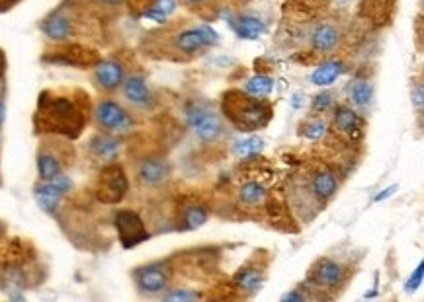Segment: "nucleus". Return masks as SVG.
I'll use <instances>...</instances> for the list:
<instances>
[{
	"label": "nucleus",
	"instance_id": "f8f14e48",
	"mask_svg": "<svg viewBox=\"0 0 424 302\" xmlns=\"http://www.w3.org/2000/svg\"><path fill=\"white\" fill-rule=\"evenodd\" d=\"M41 32L45 37H49L51 41H65L72 34V24L69 18L63 12H53L49 18H45L41 24Z\"/></svg>",
	"mask_w": 424,
	"mask_h": 302
},
{
	"label": "nucleus",
	"instance_id": "7ed1b4c3",
	"mask_svg": "<svg viewBox=\"0 0 424 302\" xmlns=\"http://www.w3.org/2000/svg\"><path fill=\"white\" fill-rule=\"evenodd\" d=\"M186 117H188V125L203 143H213L223 135V123L219 115L207 110L205 105L192 104L186 112Z\"/></svg>",
	"mask_w": 424,
	"mask_h": 302
},
{
	"label": "nucleus",
	"instance_id": "f3484780",
	"mask_svg": "<svg viewBox=\"0 0 424 302\" xmlns=\"http://www.w3.org/2000/svg\"><path fill=\"white\" fill-rule=\"evenodd\" d=\"M311 41H313V47L317 51H330L340 41V32H338V27L330 26V24H321V26L315 27V32L311 35Z\"/></svg>",
	"mask_w": 424,
	"mask_h": 302
},
{
	"label": "nucleus",
	"instance_id": "dca6fc26",
	"mask_svg": "<svg viewBox=\"0 0 424 302\" xmlns=\"http://www.w3.org/2000/svg\"><path fill=\"white\" fill-rule=\"evenodd\" d=\"M90 150L100 160L112 162L117 156V152H120V140L112 137V135H96L90 140Z\"/></svg>",
	"mask_w": 424,
	"mask_h": 302
},
{
	"label": "nucleus",
	"instance_id": "ddd939ff",
	"mask_svg": "<svg viewBox=\"0 0 424 302\" xmlns=\"http://www.w3.org/2000/svg\"><path fill=\"white\" fill-rule=\"evenodd\" d=\"M313 277H315L317 285H323L325 289H335L342 283L345 269L333 259H323V261H319L317 269L313 271Z\"/></svg>",
	"mask_w": 424,
	"mask_h": 302
},
{
	"label": "nucleus",
	"instance_id": "c85d7f7f",
	"mask_svg": "<svg viewBox=\"0 0 424 302\" xmlns=\"http://www.w3.org/2000/svg\"><path fill=\"white\" fill-rule=\"evenodd\" d=\"M330 105H333V96L327 92L313 98V112H327Z\"/></svg>",
	"mask_w": 424,
	"mask_h": 302
},
{
	"label": "nucleus",
	"instance_id": "aec40b11",
	"mask_svg": "<svg viewBox=\"0 0 424 302\" xmlns=\"http://www.w3.org/2000/svg\"><path fill=\"white\" fill-rule=\"evenodd\" d=\"M342 70H345V65L340 60H327L311 74V82L315 86H328L342 74Z\"/></svg>",
	"mask_w": 424,
	"mask_h": 302
},
{
	"label": "nucleus",
	"instance_id": "a878e982",
	"mask_svg": "<svg viewBox=\"0 0 424 302\" xmlns=\"http://www.w3.org/2000/svg\"><path fill=\"white\" fill-rule=\"evenodd\" d=\"M207 223V211L203 207H188L184 213V228L194 230Z\"/></svg>",
	"mask_w": 424,
	"mask_h": 302
},
{
	"label": "nucleus",
	"instance_id": "39448f33",
	"mask_svg": "<svg viewBox=\"0 0 424 302\" xmlns=\"http://www.w3.org/2000/svg\"><path fill=\"white\" fill-rule=\"evenodd\" d=\"M94 119L108 133H124L131 125L129 113L125 112L124 107L117 104V102H114V100H102L96 105Z\"/></svg>",
	"mask_w": 424,
	"mask_h": 302
},
{
	"label": "nucleus",
	"instance_id": "423d86ee",
	"mask_svg": "<svg viewBox=\"0 0 424 302\" xmlns=\"http://www.w3.org/2000/svg\"><path fill=\"white\" fill-rule=\"evenodd\" d=\"M115 228H117L120 240H122L125 248L137 246V244H141V242L149 238V232L145 230L143 221L133 211H120L115 215Z\"/></svg>",
	"mask_w": 424,
	"mask_h": 302
},
{
	"label": "nucleus",
	"instance_id": "9d476101",
	"mask_svg": "<svg viewBox=\"0 0 424 302\" xmlns=\"http://www.w3.org/2000/svg\"><path fill=\"white\" fill-rule=\"evenodd\" d=\"M135 283L143 293L157 294L167 289L168 275L165 268H160V265H147V268L135 271Z\"/></svg>",
	"mask_w": 424,
	"mask_h": 302
},
{
	"label": "nucleus",
	"instance_id": "cd10ccee",
	"mask_svg": "<svg viewBox=\"0 0 424 302\" xmlns=\"http://www.w3.org/2000/svg\"><path fill=\"white\" fill-rule=\"evenodd\" d=\"M325 131H327V125H325V121H309L305 127H303V137H307V138H313V140H317V138L321 137H325Z\"/></svg>",
	"mask_w": 424,
	"mask_h": 302
},
{
	"label": "nucleus",
	"instance_id": "f03ea898",
	"mask_svg": "<svg viewBox=\"0 0 424 302\" xmlns=\"http://www.w3.org/2000/svg\"><path fill=\"white\" fill-rule=\"evenodd\" d=\"M229 102V107L225 105V113L229 115V119L239 127L240 131H257L264 127L266 123L272 117V107L264 102L250 100V98H240L237 102Z\"/></svg>",
	"mask_w": 424,
	"mask_h": 302
},
{
	"label": "nucleus",
	"instance_id": "393cba45",
	"mask_svg": "<svg viewBox=\"0 0 424 302\" xmlns=\"http://www.w3.org/2000/svg\"><path fill=\"white\" fill-rule=\"evenodd\" d=\"M247 92L255 98H264L272 92V78L257 74L247 82Z\"/></svg>",
	"mask_w": 424,
	"mask_h": 302
},
{
	"label": "nucleus",
	"instance_id": "9b49d317",
	"mask_svg": "<svg viewBox=\"0 0 424 302\" xmlns=\"http://www.w3.org/2000/svg\"><path fill=\"white\" fill-rule=\"evenodd\" d=\"M137 176L139 180L145 183V185H160L168 180L170 176V168L165 160L160 158H147L139 164V170H137Z\"/></svg>",
	"mask_w": 424,
	"mask_h": 302
},
{
	"label": "nucleus",
	"instance_id": "6e6552de",
	"mask_svg": "<svg viewBox=\"0 0 424 302\" xmlns=\"http://www.w3.org/2000/svg\"><path fill=\"white\" fill-rule=\"evenodd\" d=\"M217 41V34L213 32L212 27L202 26V27H192V29H186V32H180L174 39V45L182 53H192L202 51L203 47L212 45Z\"/></svg>",
	"mask_w": 424,
	"mask_h": 302
},
{
	"label": "nucleus",
	"instance_id": "20e7f679",
	"mask_svg": "<svg viewBox=\"0 0 424 302\" xmlns=\"http://www.w3.org/2000/svg\"><path fill=\"white\" fill-rule=\"evenodd\" d=\"M72 188L71 178L59 173L53 180L41 181L39 185H36L34 190V195H36V201L39 207L44 209L45 213H55L59 203H61L63 195Z\"/></svg>",
	"mask_w": 424,
	"mask_h": 302
},
{
	"label": "nucleus",
	"instance_id": "c756f323",
	"mask_svg": "<svg viewBox=\"0 0 424 302\" xmlns=\"http://www.w3.org/2000/svg\"><path fill=\"white\" fill-rule=\"evenodd\" d=\"M195 298H200V294L190 293V291H180V289H176V291H170L168 294H165V301L186 302V301H195Z\"/></svg>",
	"mask_w": 424,
	"mask_h": 302
},
{
	"label": "nucleus",
	"instance_id": "4be33fe9",
	"mask_svg": "<svg viewBox=\"0 0 424 302\" xmlns=\"http://www.w3.org/2000/svg\"><path fill=\"white\" fill-rule=\"evenodd\" d=\"M235 285L239 289H245V291H257L262 285V275H260L258 269H240L239 273L235 275Z\"/></svg>",
	"mask_w": 424,
	"mask_h": 302
},
{
	"label": "nucleus",
	"instance_id": "5701e85b",
	"mask_svg": "<svg viewBox=\"0 0 424 302\" xmlns=\"http://www.w3.org/2000/svg\"><path fill=\"white\" fill-rule=\"evenodd\" d=\"M239 197L243 203L247 205H260L266 199V190L260 185V183H255V181H248L245 183L239 191Z\"/></svg>",
	"mask_w": 424,
	"mask_h": 302
},
{
	"label": "nucleus",
	"instance_id": "b1692460",
	"mask_svg": "<svg viewBox=\"0 0 424 302\" xmlns=\"http://www.w3.org/2000/svg\"><path fill=\"white\" fill-rule=\"evenodd\" d=\"M371 96H373V88L368 80H356L350 88V98L358 107H364L371 102Z\"/></svg>",
	"mask_w": 424,
	"mask_h": 302
},
{
	"label": "nucleus",
	"instance_id": "a211bd4d",
	"mask_svg": "<svg viewBox=\"0 0 424 302\" xmlns=\"http://www.w3.org/2000/svg\"><path fill=\"white\" fill-rule=\"evenodd\" d=\"M311 190L319 201H328L338 191V180L333 172H319L311 181Z\"/></svg>",
	"mask_w": 424,
	"mask_h": 302
},
{
	"label": "nucleus",
	"instance_id": "2eb2a0df",
	"mask_svg": "<svg viewBox=\"0 0 424 302\" xmlns=\"http://www.w3.org/2000/svg\"><path fill=\"white\" fill-rule=\"evenodd\" d=\"M335 127L342 135H348V137H356L360 135V129H362V119L360 115L346 107V105H338L335 112Z\"/></svg>",
	"mask_w": 424,
	"mask_h": 302
},
{
	"label": "nucleus",
	"instance_id": "c9c22d12",
	"mask_svg": "<svg viewBox=\"0 0 424 302\" xmlns=\"http://www.w3.org/2000/svg\"><path fill=\"white\" fill-rule=\"evenodd\" d=\"M100 4H104V6H120V4H124L125 0H98Z\"/></svg>",
	"mask_w": 424,
	"mask_h": 302
},
{
	"label": "nucleus",
	"instance_id": "e433bc0d",
	"mask_svg": "<svg viewBox=\"0 0 424 302\" xmlns=\"http://www.w3.org/2000/svg\"><path fill=\"white\" fill-rule=\"evenodd\" d=\"M395 190H397V188L393 185V188H389V190L381 191V195H378V197H375V201H381V199H387L389 195H391V193H393V191H395Z\"/></svg>",
	"mask_w": 424,
	"mask_h": 302
},
{
	"label": "nucleus",
	"instance_id": "2f4dec72",
	"mask_svg": "<svg viewBox=\"0 0 424 302\" xmlns=\"http://www.w3.org/2000/svg\"><path fill=\"white\" fill-rule=\"evenodd\" d=\"M155 8L160 10L165 16H168L170 12H174V8H176V0H155Z\"/></svg>",
	"mask_w": 424,
	"mask_h": 302
},
{
	"label": "nucleus",
	"instance_id": "473e14b6",
	"mask_svg": "<svg viewBox=\"0 0 424 302\" xmlns=\"http://www.w3.org/2000/svg\"><path fill=\"white\" fill-rule=\"evenodd\" d=\"M145 16L150 18V20H155V22H159V24H162V22L167 20V16H165V14H162L160 10L155 8V6H153V8H149V10H145Z\"/></svg>",
	"mask_w": 424,
	"mask_h": 302
},
{
	"label": "nucleus",
	"instance_id": "7c9ffc66",
	"mask_svg": "<svg viewBox=\"0 0 424 302\" xmlns=\"http://www.w3.org/2000/svg\"><path fill=\"white\" fill-rule=\"evenodd\" d=\"M424 265L423 263H418V268H416V271L411 275V279H409V283H406V291H416L418 287H420V283H423V275H424Z\"/></svg>",
	"mask_w": 424,
	"mask_h": 302
},
{
	"label": "nucleus",
	"instance_id": "58836bf2",
	"mask_svg": "<svg viewBox=\"0 0 424 302\" xmlns=\"http://www.w3.org/2000/svg\"><path fill=\"white\" fill-rule=\"evenodd\" d=\"M184 2H188V4H202L205 0H184Z\"/></svg>",
	"mask_w": 424,
	"mask_h": 302
},
{
	"label": "nucleus",
	"instance_id": "412c9836",
	"mask_svg": "<svg viewBox=\"0 0 424 302\" xmlns=\"http://www.w3.org/2000/svg\"><path fill=\"white\" fill-rule=\"evenodd\" d=\"M237 29H239V35L243 39H258L264 34V24L255 16H243L239 18Z\"/></svg>",
	"mask_w": 424,
	"mask_h": 302
},
{
	"label": "nucleus",
	"instance_id": "1a4fd4ad",
	"mask_svg": "<svg viewBox=\"0 0 424 302\" xmlns=\"http://www.w3.org/2000/svg\"><path fill=\"white\" fill-rule=\"evenodd\" d=\"M94 80H96L98 88L106 90V92H114L124 84L125 80V69L120 60L108 59L100 60L94 67Z\"/></svg>",
	"mask_w": 424,
	"mask_h": 302
},
{
	"label": "nucleus",
	"instance_id": "0eeeda50",
	"mask_svg": "<svg viewBox=\"0 0 424 302\" xmlns=\"http://www.w3.org/2000/svg\"><path fill=\"white\" fill-rule=\"evenodd\" d=\"M127 191V178L120 166H108L104 172L100 173V188L98 197L106 203H115L124 197Z\"/></svg>",
	"mask_w": 424,
	"mask_h": 302
},
{
	"label": "nucleus",
	"instance_id": "bb28decb",
	"mask_svg": "<svg viewBox=\"0 0 424 302\" xmlns=\"http://www.w3.org/2000/svg\"><path fill=\"white\" fill-rule=\"evenodd\" d=\"M260 148H262V140L257 137L252 138H247V140H243V143H239L237 145V155L240 156V158H248V156H255L257 152H260Z\"/></svg>",
	"mask_w": 424,
	"mask_h": 302
},
{
	"label": "nucleus",
	"instance_id": "f704fd0d",
	"mask_svg": "<svg viewBox=\"0 0 424 302\" xmlns=\"http://www.w3.org/2000/svg\"><path fill=\"white\" fill-rule=\"evenodd\" d=\"M305 296L300 293H288L285 296H282V301H303Z\"/></svg>",
	"mask_w": 424,
	"mask_h": 302
},
{
	"label": "nucleus",
	"instance_id": "6ab92c4d",
	"mask_svg": "<svg viewBox=\"0 0 424 302\" xmlns=\"http://www.w3.org/2000/svg\"><path fill=\"white\" fill-rule=\"evenodd\" d=\"M61 172L63 164L61 160H59V156L53 155L51 150H41V152L37 155V173H39L41 181L53 180V178H57Z\"/></svg>",
	"mask_w": 424,
	"mask_h": 302
},
{
	"label": "nucleus",
	"instance_id": "72a5a7b5",
	"mask_svg": "<svg viewBox=\"0 0 424 302\" xmlns=\"http://www.w3.org/2000/svg\"><path fill=\"white\" fill-rule=\"evenodd\" d=\"M413 104L418 110H423V84H416V92L413 90Z\"/></svg>",
	"mask_w": 424,
	"mask_h": 302
},
{
	"label": "nucleus",
	"instance_id": "f257e3e1",
	"mask_svg": "<svg viewBox=\"0 0 424 302\" xmlns=\"http://www.w3.org/2000/svg\"><path fill=\"white\" fill-rule=\"evenodd\" d=\"M37 125L47 133H63L77 137L84 125V115L69 98L41 100L37 112Z\"/></svg>",
	"mask_w": 424,
	"mask_h": 302
},
{
	"label": "nucleus",
	"instance_id": "4468645a",
	"mask_svg": "<svg viewBox=\"0 0 424 302\" xmlns=\"http://www.w3.org/2000/svg\"><path fill=\"white\" fill-rule=\"evenodd\" d=\"M124 94L125 98L131 102L133 105H137V107H149L153 104V98H150V92L147 84H145V80L141 77H129L124 80Z\"/></svg>",
	"mask_w": 424,
	"mask_h": 302
},
{
	"label": "nucleus",
	"instance_id": "ea45409f",
	"mask_svg": "<svg viewBox=\"0 0 424 302\" xmlns=\"http://www.w3.org/2000/svg\"><path fill=\"white\" fill-rule=\"evenodd\" d=\"M338 2H348V0H338Z\"/></svg>",
	"mask_w": 424,
	"mask_h": 302
},
{
	"label": "nucleus",
	"instance_id": "4c0bfd02",
	"mask_svg": "<svg viewBox=\"0 0 424 302\" xmlns=\"http://www.w3.org/2000/svg\"><path fill=\"white\" fill-rule=\"evenodd\" d=\"M4 121V102L0 100V123Z\"/></svg>",
	"mask_w": 424,
	"mask_h": 302
}]
</instances>
